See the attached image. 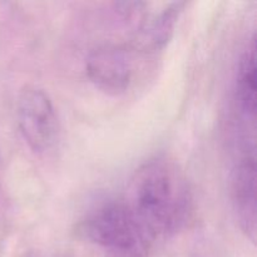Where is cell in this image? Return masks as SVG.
Returning <instances> with one entry per match:
<instances>
[{"instance_id":"1","label":"cell","mask_w":257,"mask_h":257,"mask_svg":"<svg viewBox=\"0 0 257 257\" xmlns=\"http://www.w3.org/2000/svg\"><path fill=\"white\" fill-rule=\"evenodd\" d=\"M124 203L151 241L183 228L192 207L182 173L162 156L146 161L135 171Z\"/></svg>"},{"instance_id":"2","label":"cell","mask_w":257,"mask_h":257,"mask_svg":"<svg viewBox=\"0 0 257 257\" xmlns=\"http://www.w3.org/2000/svg\"><path fill=\"white\" fill-rule=\"evenodd\" d=\"M80 232L89 242L108 251H118L152 241L124 202L99 206L85 217Z\"/></svg>"},{"instance_id":"3","label":"cell","mask_w":257,"mask_h":257,"mask_svg":"<svg viewBox=\"0 0 257 257\" xmlns=\"http://www.w3.org/2000/svg\"><path fill=\"white\" fill-rule=\"evenodd\" d=\"M17 122L23 140L33 152H47L57 142V113L52 99L42 88H23L17 102Z\"/></svg>"},{"instance_id":"4","label":"cell","mask_w":257,"mask_h":257,"mask_svg":"<svg viewBox=\"0 0 257 257\" xmlns=\"http://www.w3.org/2000/svg\"><path fill=\"white\" fill-rule=\"evenodd\" d=\"M231 202L241 231L256 241V162L255 138H248L242 146L237 162L231 173Z\"/></svg>"},{"instance_id":"5","label":"cell","mask_w":257,"mask_h":257,"mask_svg":"<svg viewBox=\"0 0 257 257\" xmlns=\"http://www.w3.org/2000/svg\"><path fill=\"white\" fill-rule=\"evenodd\" d=\"M85 72L95 88L109 95L123 94L132 79V60L124 48L103 45L88 55Z\"/></svg>"},{"instance_id":"6","label":"cell","mask_w":257,"mask_h":257,"mask_svg":"<svg viewBox=\"0 0 257 257\" xmlns=\"http://www.w3.org/2000/svg\"><path fill=\"white\" fill-rule=\"evenodd\" d=\"M186 5L185 2L170 3L158 13L146 18L135 37L136 48L145 53L162 50L172 39L175 28Z\"/></svg>"},{"instance_id":"7","label":"cell","mask_w":257,"mask_h":257,"mask_svg":"<svg viewBox=\"0 0 257 257\" xmlns=\"http://www.w3.org/2000/svg\"><path fill=\"white\" fill-rule=\"evenodd\" d=\"M256 43L252 38L241 55L236 77V102L246 123L255 124L256 117Z\"/></svg>"},{"instance_id":"8","label":"cell","mask_w":257,"mask_h":257,"mask_svg":"<svg viewBox=\"0 0 257 257\" xmlns=\"http://www.w3.org/2000/svg\"><path fill=\"white\" fill-rule=\"evenodd\" d=\"M150 243H141L133 247L124 248V250L104 252V257H150Z\"/></svg>"}]
</instances>
